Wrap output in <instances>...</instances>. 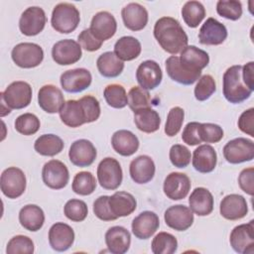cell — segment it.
<instances>
[{
    "mask_svg": "<svg viewBox=\"0 0 254 254\" xmlns=\"http://www.w3.org/2000/svg\"><path fill=\"white\" fill-rule=\"evenodd\" d=\"M40 120L33 113H24L15 120V129L23 135H34L40 129Z\"/></svg>",
    "mask_w": 254,
    "mask_h": 254,
    "instance_id": "obj_43",
    "label": "cell"
},
{
    "mask_svg": "<svg viewBox=\"0 0 254 254\" xmlns=\"http://www.w3.org/2000/svg\"><path fill=\"white\" fill-rule=\"evenodd\" d=\"M232 249L240 254L254 253V221L235 226L229 237Z\"/></svg>",
    "mask_w": 254,
    "mask_h": 254,
    "instance_id": "obj_9",
    "label": "cell"
},
{
    "mask_svg": "<svg viewBox=\"0 0 254 254\" xmlns=\"http://www.w3.org/2000/svg\"><path fill=\"white\" fill-rule=\"evenodd\" d=\"M34 148L42 156L53 157L63 151L64 141L55 134H44L35 141Z\"/></svg>",
    "mask_w": 254,
    "mask_h": 254,
    "instance_id": "obj_38",
    "label": "cell"
},
{
    "mask_svg": "<svg viewBox=\"0 0 254 254\" xmlns=\"http://www.w3.org/2000/svg\"><path fill=\"white\" fill-rule=\"evenodd\" d=\"M89 30L95 38L104 42L115 35L117 23L111 13L107 11H100L92 17Z\"/></svg>",
    "mask_w": 254,
    "mask_h": 254,
    "instance_id": "obj_15",
    "label": "cell"
},
{
    "mask_svg": "<svg viewBox=\"0 0 254 254\" xmlns=\"http://www.w3.org/2000/svg\"><path fill=\"white\" fill-rule=\"evenodd\" d=\"M107 104L113 108H123L128 104V97L125 88L121 84L112 83L107 85L103 91Z\"/></svg>",
    "mask_w": 254,
    "mask_h": 254,
    "instance_id": "obj_42",
    "label": "cell"
},
{
    "mask_svg": "<svg viewBox=\"0 0 254 254\" xmlns=\"http://www.w3.org/2000/svg\"><path fill=\"white\" fill-rule=\"evenodd\" d=\"M42 179L44 184L50 189L61 190L68 183V170L63 162L59 160H51L43 167Z\"/></svg>",
    "mask_w": 254,
    "mask_h": 254,
    "instance_id": "obj_10",
    "label": "cell"
},
{
    "mask_svg": "<svg viewBox=\"0 0 254 254\" xmlns=\"http://www.w3.org/2000/svg\"><path fill=\"white\" fill-rule=\"evenodd\" d=\"M59 113L61 120L68 127L76 128L86 123L85 113L79 100H67Z\"/></svg>",
    "mask_w": 254,
    "mask_h": 254,
    "instance_id": "obj_33",
    "label": "cell"
},
{
    "mask_svg": "<svg viewBox=\"0 0 254 254\" xmlns=\"http://www.w3.org/2000/svg\"><path fill=\"white\" fill-rule=\"evenodd\" d=\"M198 137L200 142L217 143L223 138V130L217 124L199 123Z\"/></svg>",
    "mask_w": 254,
    "mask_h": 254,
    "instance_id": "obj_50",
    "label": "cell"
},
{
    "mask_svg": "<svg viewBox=\"0 0 254 254\" xmlns=\"http://www.w3.org/2000/svg\"><path fill=\"white\" fill-rule=\"evenodd\" d=\"M26 176L19 168L9 167L1 174V190L8 198H17L21 196L26 190Z\"/></svg>",
    "mask_w": 254,
    "mask_h": 254,
    "instance_id": "obj_7",
    "label": "cell"
},
{
    "mask_svg": "<svg viewBox=\"0 0 254 254\" xmlns=\"http://www.w3.org/2000/svg\"><path fill=\"white\" fill-rule=\"evenodd\" d=\"M111 145L116 153L128 157L137 152L139 140L137 136L129 130H118L112 135Z\"/></svg>",
    "mask_w": 254,
    "mask_h": 254,
    "instance_id": "obj_30",
    "label": "cell"
},
{
    "mask_svg": "<svg viewBox=\"0 0 254 254\" xmlns=\"http://www.w3.org/2000/svg\"><path fill=\"white\" fill-rule=\"evenodd\" d=\"M216 152L210 145H200L193 151L192 166L199 173L206 174L212 172L216 166Z\"/></svg>",
    "mask_w": 254,
    "mask_h": 254,
    "instance_id": "obj_28",
    "label": "cell"
},
{
    "mask_svg": "<svg viewBox=\"0 0 254 254\" xmlns=\"http://www.w3.org/2000/svg\"><path fill=\"white\" fill-rule=\"evenodd\" d=\"M216 11L221 17L236 21L242 15V5L235 0H219L216 3Z\"/></svg>",
    "mask_w": 254,
    "mask_h": 254,
    "instance_id": "obj_47",
    "label": "cell"
},
{
    "mask_svg": "<svg viewBox=\"0 0 254 254\" xmlns=\"http://www.w3.org/2000/svg\"><path fill=\"white\" fill-rule=\"evenodd\" d=\"M154 37L161 48L172 55L181 53L189 42V38L180 22L172 17H162L156 22Z\"/></svg>",
    "mask_w": 254,
    "mask_h": 254,
    "instance_id": "obj_1",
    "label": "cell"
},
{
    "mask_svg": "<svg viewBox=\"0 0 254 254\" xmlns=\"http://www.w3.org/2000/svg\"><path fill=\"white\" fill-rule=\"evenodd\" d=\"M84 110L86 123L96 121L100 116V105L98 100L92 95H85L79 99Z\"/></svg>",
    "mask_w": 254,
    "mask_h": 254,
    "instance_id": "obj_52",
    "label": "cell"
},
{
    "mask_svg": "<svg viewBox=\"0 0 254 254\" xmlns=\"http://www.w3.org/2000/svg\"><path fill=\"white\" fill-rule=\"evenodd\" d=\"M185 118V111L183 108L176 106L173 107L167 116V121L165 124V133L169 137H173L177 135L183 125Z\"/></svg>",
    "mask_w": 254,
    "mask_h": 254,
    "instance_id": "obj_48",
    "label": "cell"
},
{
    "mask_svg": "<svg viewBox=\"0 0 254 254\" xmlns=\"http://www.w3.org/2000/svg\"><path fill=\"white\" fill-rule=\"evenodd\" d=\"M164 219L169 227L177 231H185L191 226L193 222V214L190 207L183 204H177L170 206L165 211Z\"/></svg>",
    "mask_w": 254,
    "mask_h": 254,
    "instance_id": "obj_18",
    "label": "cell"
},
{
    "mask_svg": "<svg viewBox=\"0 0 254 254\" xmlns=\"http://www.w3.org/2000/svg\"><path fill=\"white\" fill-rule=\"evenodd\" d=\"M99 73L104 77H116L124 68V63L117 58L114 52H105L96 61Z\"/></svg>",
    "mask_w": 254,
    "mask_h": 254,
    "instance_id": "obj_35",
    "label": "cell"
},
{
    "mask_svg": "<svg viewBox=\"0 0 254 254\" xmlns=\"http://www.w3.org/2000/svg\"><path fill=\"white\" fill-rule=\"evenodd\" d=\"M105 243L113 254H124L131 243L130 232L122 226H112L105 233Z\"/></svg>",
    "mask_w": 254,
    "mask_h": 254,
    "instance_id": "obj_27",
    "label": "cell"
},
{
    "mask_svg": "<svg viewBox=\"0 0 254 254\" xmlns=\"http://www.w3.org/2000/svg\"><path fill=\"white\" fill-rule=\"evenodd\" d=\"M170 161L177 168H186L190 163V150L181 144L173 145L170 149Z\"/></svg>",
    "mask_w": 254,
    "mask_h": 254,
    "instance_id": "obj_51",
    "label": "cell"
},
{
    "mask_svg": "<svg viewBox=\"0 0 254 254\" xmlns=\"http://www.w3.org/2000/svg\"><path fill=\"white\" fill-rule=\"evenodd\" d=\"M226 27L214 18H207L199 29L198 39L202 45H220L226 40Z\"/></svg>",
    "mask_w": 254,
    "mask_h": 254,
    "instance_id": "obj_19",
    "label": "cell"
},
{
    "mask_svg": "<svg viewBox=\"0 0 254 254\" xmlns=\"http://www.w3.org/2000/svg\"><path fill=\"white\" fill-rule=\"evenodd\" d=\"M13 62L20 67L32 68L38 66L44 60L43 49L34 43H20L11 53Z\"/></svg>",
    "mask_w": 254,
    "mask_h": 254,
    "instance_id": "obj_5",
    "label": "cell"
},
{
    "mask_svg": "<svg viewBox=\"0 0 254 254\" xmlns=\"http://www.w3.org/2000/svg\"><path fill=\"white\" fill-rule=\"evenodd\" d=\"M160 220L153 211H143L132 221V232L139 239L150 238L159 228Z\"/></svg>",
    "mask_w": 254,
    "mask_h": 254,
    "instance_id": "obj_25",
    "label": "cell"
},
{
    "mask_svg": "<svg viewBox=\"0 0 254 254\" xmlns=\"http://www.w3.org/2000/svg\"><path fill=\"white\" fill-rule=\"evenodd\" d=\"M216 90L214 78L210 74H204L198 78L194 87V96L198 101L208 99Z\"/></svg>",
    "mask_w": 254,
    "mask_h": 254,
    "instance_id": "obj_49",
    "label": "cell"
},
{
    "mask_svg": "<svg viewBox=\"0 0 254 254\" xmlns=\"http://www.w3.org/2000/svg\"><path fill=\"white\" fill-rule=\"evenodd\" d=\"M242 78L244 83L252 91L254 90V63L249 62L242 65Z\"/></svg>",
    "mask_w": 254,
    "mask_h": 254,
    "instance_id": "obj_58",
    "label": "cell"
},
{
    "mask_svg": "<svg viewBox=\"0 0 254 254\" xmlns=\"http://www.w3.org/2000/svg\"><path fill=\"white\" fill-rule=\"evenodd\" d=\"M152 252L154 254H173L177 251V238L168 232H159L152 241Z\"/></svg>",
    "mask_w": 254,
    "mask_h": 254,
    "instance_id": "obj_40",
    "label": "cell"
},
{
    "mask_svg": "<svg viewBox=\"0 0 254 254\" xmlns=\"http://www.w3.org/2000/svg\"><path fill=\"white\" fill-rule=\"evenodd\" d=\"M155 163L151 157L141 155L132 160L129 166L131 179L137 184L149 183L155 176Z\"/></svg>",
    "mask_w": 254,
    "mask_h": 254,
    "instance_id": "obj_26",
    "label": "cell"
},
{
    "mask_svg": "<svg viewBox=\"0 0 254 254\" xmlns=\"http://www.w3.org/2000/svg\"><path fill=\"white\" fill-rule=\"evenodd\" d=\"M47 18L45 11L38 6L27 8L19 20V28L26 36H36L40 34L46 25Z\"/></svg>",
    "mask_w": 254,
    "mask_h": 254,
    "instance_id": "obj_12",
    "label": "cell"
},
{
    "mask_svg": "<svg viewBox=\"0 0 254 254\" xmlns=\"http://www.w3.org/2000/svg\"><path fill=\"white\" fill-rule=\"evenodd\" d=\"M96 149L93 144L86 139L74 141L69 148L68 157L71 164L76 167H88L96 158Z\"/></svg>",
    "mask_w": 254,
    "mask_h": 254,
    "instance_id": "obj_16",
    "label": "cell"
},
{
    "mask_svg": "<svg viewBox=\"0 0 254 254\" xmlns=\"http://www.w3.org/2000/svg\"><path fill=\"white\" fill-rule=\"evenodd\" d=\"M252 90L244 83L242 78V65L236 64L228 67L223 74V95L230 103H241L250 97Z\"/></svg>",
    "mask_w": 254,
    "mask_h": 254,
    "instance_id": "obj_2",
    "label": "cell"
},
{
    "mask_svg": "<svg viewBox=\"0 0 254 254\" xmlns=\"http://www.w3.org/2000/svg\"><path fill=\"white\" fill-rule=\"evenodd\" d=\"M134 122L140 131L153 133L160 128L161 118L157 111L151 107H146L134 112Z\"/></svg>",
    "mask_w": 254,
    "mask_h": 254,
    "instance_id": "obj_36",
    "label": "cell"
},
{
    "mask_svg": "<svg viewBox=\"0 0 254 254\" xmlns=\"http://www.w3.org/2000/svg\"><path fill=\"white\" fill-rule=\"evenodd\" d=\"M198 122H190L186 125L182 134V139L186 144L194 146L201 143L198 137Z\"/></svg>",
    "mask_w": 254,
    "mask_h": 254,
    "instance_id": "obj_57",
    "label": "cell"
},
{
    "mask_svg": "<svg viewBox=\"0 0 254 254\" xmlns=\"http://www.w3.org/2000/svg\"><path fill=\"white\" fill-rule=\"evenodd\" d=\"M240 189L249 195L254 193V169L252 167L241 171L238 177Z\"/></svg>",
    "mask_w": 254,
    "mask_h": 254,
    "instance_id": "obj_55",
    "label": "cell"
},
{
    "mask_svg": "<svg viewBox=\"0 0 254 254\" xmlns=\"http://www.w3.org/2000/svg\"><path fill=\"white\" fill-rule=\"evenodd\" d=\"M64 213L71 221L80 222L86 218L88 208L83 200L72 198L67 200L64 204Z\"/></svg>",
    "mask_w": 254,
    "mask_h": 254,
    "instance_id": "obj_44",
    "label": "cell"
},
{
    "mask_svg": "<svg viewBox=\"0 0 254 254\" xmlns=\"http://www.w3.org/2000/svg\"><path fill=\"white\" fill-rule=\"evenodd\" d=\"M1 99L10 109L27 107L32 100V87L26 81H14L0 93Z\"/></svg>",
    "mask_w": 254,
    "mask_h": 254,
    "instance_id": "obj_4",
    "label": "cell"
},
{
    "mask_svg": "<svg viewBox=\"0 0 254 254\" xmlns=\"http://www.w3.org/2000/svg\"><path fill=\"white\" fill-rule=\"evenodd\" d=\"M179 60L186 69L201 73V69L209 63V56L205 51L200 50L195 46H187L181 51Z\"/></svg>",
    "mask_w": 254,
    "mask_h": 254,
    "instance_id": "obj_22",
    "label": "cell"
},
{
    "mask_svg": "<svg viewBox=\"0 0 254 254\" xmlns=\"http://www.w3.org/2000/svg\"><path fill=\"white\" fill-rule=\"evenodd\" d=\"M141 50L140 42L132 36H124L114 45V54L122 62L135 60L141 54Z\"/></svg>",
    "mask_w": 254,
    "mask_h": 254,
    "instance_id": "obj_37",
    "label": "cell"
},
{
    "mask_svg": "<svg viewBox=\"0 0 254 254\" xmlns=\"http://www.w3.org/2000/svg\"><path fill=\"white\" fill-rule=\"evenodd\" d=\"M163 73L158 63L152 60L140 64L136 70V79L140 87L146 90L156 88L162 81Z\"/></svg>",
    "mask_w": 254,
    "mask_h": 254,
    "instance_id": "obj_14",
    "label": "cell"
},
{
    "mask_svg": "<svg viewBox=\"0 0 254 254\" xmlns=\"http://www.w3.org/2000/svg\"><path fill=\"white\" fill-rule=\"evenodd\" d=\"M238 127L243 133L254 137V108H249L240 115Z\"/></svg>",
    "mask_w": 254,
    "mask_h": 254,
    "instance_id": "obj_56",
    "label": "cell"
},
{
    "mask_svg": "<svg viewBox=\"0 0 254 254\" xmlns=\"http://www.w3.org/2000/svg\"><path fill=\"white\" fill-rule=\"evenodd\" d=\"M81 55L80 45L71 39L61 40L57 42L52 49L53 60L60 65L75 64L80 60Z\"/></svg>",
    "mask_w": 254,
    "mask_h": 254,
    "instance_id": "obj_11",
    "label": "cell"
},
{
    "mask_svg": "<svg viewBox=\"0 0 254 254\" xmlns=\"http://www.w3.org/2000/svg\"><path fill=\"white\" fill-rule=\"evenodd\" d=\"M108 195H101L97 197L93 202V212L95 216L103 221H111L117 219L111 212L108 204Z\"/></svg>",
    "mask_w": 254,
    "mask_h": 254,
    "instance_id": "obj_53",
    "label": "cell"
},
{
    "mask_svg": "<svg viewBox=\"0 0 254 254\" xmlns=\"http://www.w3.org/2000/svg\"><path fill=\"white\" fill-rule=\"evenodd\" d=\"M77 43L80 45L82 49L87 52H94L101 48L103 42L99 41L97 38L93 36L89 29L83 30L77 37Z\"/></svg>",
    "mask_w": 254,
    "mask_h": 254,
    "instance_id": "obj_54",
    "label": "cell"
},
{
    "mask_svg": "<svg viewBox=\"0 0 254 254\" xmlns=\"http://www.w3.org/2000/svg\"><path fill=\"white\" fill-rule=\"evenodd\" d=\"M190 210L198 216H205L213 210V196L205 188H196L189 198Z\"/></svg>",
    "mask_w": 254,
    "mask_h": 254,
    "instance_id": "obj_29",
    "label": "cell"
},
{
    "mask_svg": "<svg viewBox=\"0 0 254 254\" xmlns=\"http://www.w3.org/2000/svg\"><path fill=\"white\" fill-rule=\"evenodd\" d=\"M79 21V11L74 5L64 2L55 6L52 13L51 24L57 32L69 34L77 28Z\"/></svg>",
    "mask_w": 254,
    "mask_h": 254,
    "instance_id": "obj_3",
    "label": "cell"
},
{
    "mask_svg": "<svg viewBox=\"0 0 254 254\" xmlns=\"http://www.w3.org/2000/svg\"><path fill=\"white\" fill-rule=\"evenodd\" d=\"M166 70L168 75L175 81L184 84L190 85L195 82L201 73L192 72L186 69L180 63L179 57L171 56L166 60Z\"/></svg>",
    "mask_w": 254,
    "mask_h": 254,
    "instance_id": "obj_31",
    "label": "cell"
},
{
    "mask_svg": "<svg viewBox=\"0 0 254 254\" xmlns=\"http://www.w3.org/2000/svg\"><path fill=\"white\" fill-rule=\"evenodd\" d=\"M34 252V242L25 235H16L11 238L6 247L7 254H32Z\"/></svg>",
    "mask_w": 254,
    "mask_h": 254,
    "instance_id": "obj_46",
    "label": "cell"
},
{
    "mask_svg": "<svg viewBox=\"0 0 254 254\" xmlns=\"http://www.w3.org/2000/svg\"><path fill=\"white\" fill-rule=\"evenodd\" d=\"M74 241L73 229L66 223L56 222L49 230V243L59 252L67 250Z\"/></svg>",
    "mask_w": 254,
    "mask_h": 254,
    "instance_id": "obj_21",
    "label": "cell"
},
{
    "mask_svg": "<svg viewBox=\"0 0 254 254\" xmlns=\"http://www.w3.org/2000/svg\"><path fill=\"white\" fill-rule=\"evenodd\" d=\"M163 190L170 199H183L188 195L190 190V178L183 173H171L165 179Z\"/></svg>",
    "mask_w": 254,
    "mask_h": 254,
    "instance_id": "obj_17",
    "label": "cell"
},
{
    "mask_svg": "<svg viewBox=\"0 0 254 254\" xmlns=\"http://www.w3.org/2000/svg\"><path fill=\"white\" fill-rule=\"evenodd\" d=\"M185 23L190 28H196L205 17V9L198 1H188L182 8Z\"/></svg>",
    "mask_w": 254,
    "mask_h": 254,
    "instance_id": "obj_39",
    "label": "cell"
},
{
    "mask_svg": "<svg viewBox=\"0 0 254 254\" xmlns=\"http://www.w3.org/2000/svg\"><path fill=\"white\" fill-rule=\"evenodd\" d=\"M123 173L119 162L111 157L104 158L97 167V180L105 190H116L122 183Z\"/></svg>",
    "mask_w": 254,
    "mask_h": 254,
    "instance_id": "obj_6",
    "label": "cell"
},
{
    "mask_svg": "<svg viewBox=\"0 0 254 254\" xmlns=\"http://www.w3.org/2000/svg\"><path fill=\"white\" fill-rule=\"evenodd\" d=\"M108 204L113 215L118 217L130 215L137 206L135 197L127 191H116L108 198Z\"/></svg>",
    "mask_w": 254,
    "mask_h": 254,
    "instance_id": "obj_32",
    "label": "cell"
},
{
    "mask_svg": "<svg viewBox=\"0 0 254 254\" xmlns=\"http://www.w3.org/2000/svg\"><path fill=\"white\" fill-rule=\"evenodd\" d=\"M71 188L76 194L89 195L96 189V180L90 172H79L74 176Z\"/></svg>",
    "mask_w": 254,
    "mask_h": 254,
    "instance_id": "obj_41",
    "label": "cell"
},
{
    "mask_svg": "<svg viewBox=\"0 0 254 254\" xmlns=\"http://www.w3.org/2000/svg\"><path fill=\"white\" fill-rule=\"evenodd\" d=\"M92 76L86 68H73L62 73L61 85L66 92H81L91 84Z\"/></svg>",
    "mask_w": 254,
    "mask_h": 254,
    "instance_id": "obj_13",
    "label": "cell"
},
{
    "mask_svg": "<svg viewBox=\"0 0 254 254\" xmlns=\"http://www.w3.org/2000/svg\"><path fill=\"white\" fill-rule=\"evenodd\" d=\"M223 156L230 164L248 162L254 158V143L247 138H235L223 147Z\"/></svg>",
    "mask_w": 254,
    "mask_h": 254,
    "instance_id": "obj_8",
    "label": "cell"
},
{
    "mask_svg": "<svg viewBox=\"0 0 254 254\" xmlns=\"http://www.w3.org/2000/svg\"><path fill=\"white\" fill-rule=\"evenodd\" d=\"M19 221L21 225L29 231L40 230L45 222V213L43 209L36 204H27L19 212Z\"/></svg>",
    "mask_w": 254,
    "mask_h": 254,
    "instance_id": "obj_34",
    "label": "cell"
},
{
    "mask_svg": "<svg viewBox=\"0 0 254 254\" xmlns=\"http://www.w3.org/2000/svg\"><path fill=\"white\" fill-rule=\"evenodd\" d=\"M128 105L135 112L139 109L150 107L151 98L148 90L140 87L133 86L128 92Z\"/></svg>",
    "mask_w": 254,
    "mask_h": 254,
    "instance_id": "obj_45",
    "label": "cell"
},
{
    "mask_svg": "<svg viewBox=\"0 0 254 254\" xmlns=\"http://www.w3.org/2000/svg\"><path fill=\"white\" fill-rule=\"evenodd\" d=\"M121 16L125 27L131 31L143 30L148 23V12L139 3H129L122 8Z\"/></svg>",
    "mask_w": 254,
    "mask_h": 254,
    "instance_id": "obj_24",
    "label": "cell"
},
{
    "mask_svg": "<svg viewBox=\"0 0 254 254\" xmlns=\"http://www.w3.org/2000/svg\"><path fill=\"white\" fill-rule=\"evenodd\" d=\"M38 102L44 111L53 114L60 112L64 104V97L62 90L56 85L46 84L38 92Z\"/></svg>",
    "mask_w": 254,
    "mask_h": 254,
    "instance_id": "obj_20",
    "label": "cell"
},
{
    "mask_svg": "<svg viewBox=\"0 0 254 254\" xmlns=\"http://www.w3.org/2000/svg\"><path fill=\"white\" fill-rule=\"evenodd\" d=\"M219 211L222 217L228 220H237L243 218L248 212L246 199L237 193H231L220 201Z\"/></svg>",
    "mask_w": 254,
    "mask_h": 254,
    "instance_id": "obj_23",
    "label": "cell"
}]
</instances>
